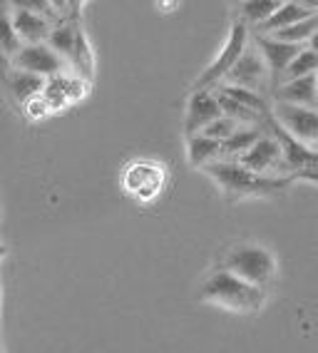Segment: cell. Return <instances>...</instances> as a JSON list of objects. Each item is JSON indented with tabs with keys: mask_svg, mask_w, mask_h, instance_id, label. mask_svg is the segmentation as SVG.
<instances>
[{
	"mask_svg": "<svg viewBox=\"0 0 318 353\" xmlns=\"http://www.w3.org/2000/svg\"><path fill=\"white\" fill-rule=\"evenodd\" d=\"M204 174L217 184L226 199H246V196H276L288 184L291 176H261L256 172L246 170L236 159H219V162L204 167Z\"/></svg>",
	"mask_w": 318,
	"mask_h": 353,
	"instance_id": "cell-1",
	"label": "cell"
},
{
	"mask_svg": "<svg viewBox=\"0 0 318 353\" xmlns=\"http://www.w3.org/2000/svg\"><path fill=\"white\" fill-rule=\"evenodd\" d=\"M199 299L206 303H214V306H222V309L239 311V314H251V311H259L266 301V291L259 289V286L246 284L244 279L234 276L231 272L219 266L217 272H211L206 276V281L199 289Z\"/></svg>",
	"mask_w": 318,
	"mask_h": 353,
	"instance_id": "cell-2",
	"label": "cell"
},
{
	"mask_svg": "<svg viewBox=\"0 0 318 353\" xmlns=\"http://www.w3.org/2000/svg\"><path fill=\"white\" fill-rule=\"evenodd\" d=\"M222 269L244 279L246 284L266 289L276 276V259L268 249L259 244H239L224 256Z\"/></svg>",
	"mask_w": 318,
	"mask_h": 353,
	"instance_id": "cell-3",
	"label": "cell"
},
{
	"mask_svg": "<svg viewBox=\"0 0 318 353\" xmlns=\"http://www.w3.org/2000/svg\"><path fill=\"white\" fill-rule=\"evenodd\" d=\"M246 48H248V28L242 18H236L234 23H231V30H229V35H226V43H224L219 57L197 77L194 90L219 88V85L229 77L231 70L236 68V63L242 60V55L246 52Z\"/></svg>",
	"mask_w": 318,
	"mask_h": 353,
	"instance_id": "cell-4",
	"label": "cell"
},
{
	"mask_svg": "<svg viewBox=\"0 0 318 353\" xmlns=\"http://www.w3.org/2000/svg\"><path fill=\"white\" fill-rule=\"evenodd\" d=\"M264 130L281 145V152H284V176L318 170V152L311 150L308 145H304V142H299L288 130H284V127L276 122L274 114L264 122Z\"/></svg>",
	"mask_w": 318,
	"mask_h": 353,
	"instance_id": "cell-5",
	"label": "cell"
},
{
	"mask_svg": "<svg viewBox=\"0 0 318 353\" xmlns=\"http://www.w3.org/2000/svg\"><path fill=\"white\" fill-rule=\"evenodd\" d=\"M222 85H234V88L251 90V92H259V95L271 92V72H268L266 60H264V55H261L256 45H248L242 60L236 63V68L231 70L229 77Z\"/></svg>",
	"mask_w": 318,
	"mask_h": 353,
	"instance_id": "cell-6",
	"label": "cell"
},
{
	"mask_svg": "<svg viewBox=\"0 0 318 353\" xmlns=\"http://www.w3.org/2000/svg\"><path fill=\"white\" fill-rule=\"evenodd\" d=\"M10 63L20 72H30V75L50 80V77H58L63 72L67 60L63 55H58L47 43H40V45H23V50Z\"/></svg>",
	"mask_w": 318,
	"mask_h": 353,
	"instance_id": "cell-7",
	"label": "cell"
},
{
	"mask_svg": "<svg viewBox=\"0 0 318 353\" xmlns=\"http://www.w3.org/2000/svg\"><path fill=\"white\" fill-rule=\"evenodd\" d=\"M254 45L261 50L264 60L268 65V72H271V95L276 92V88L281 85L286 70L291 68V63L301 55L306 45H291V43H281L276 38H268V35H256Z\"/></svg>",
	"mask_w": 318,
	"mask_h": 353,
	"instance_id": "cell-8",
	"label": "cell"
},
{
	"mask_svg": "<svg viewBox=\"0 0 318 353\" xmlns=\"http://www.w3.org/2000/svg\"><path fill=\"white\" fill-rule=\"evenodd\" d=\"M224 117L219 97L214 95V90H194L187 102V117H184V134L194 137L202 134L211 122H217Z\"/></svg>",
	"mask_w": 318,
	"mask_h": 353,
	"instance_id": "cell-9",
	"label": "cell"
},
{
	"mask_svg": "<svg viewBox=\"0 0 318 353\" xmlns=\"http://www.w3.org/2000/svg\"><path fill=\"white\" fill-rule=\"evenodd\" d=\"M236 162L244 164L246 170L256 172V174H261V176H284V152H281V145L271 134H264V137H261L244 157L236 159Z\"/></svg>",
	"mask_w": 318,
	"mask_h": 353,
	"instance_id": "cell-10",
	"label": "cell"
},
{
	"mask_svg": "<svg viewBox=\"0 0 318 353\" xmlns=\"http://www.w3.org/2000/svg\"><path fill=\"white\" fill-rule=\"evenodd\" d=\"M274 117L284 130H288L304 145L318 142V110L296 108V105H276Z\"/></svg>",
	"mask_w": 318,
	"mask_h": 353,
	"instance_id": "cell-11",
	"label": "cell"
},
{
	"mask_svg": "<svg viewBox=\"0 0 318 353\" xmlns=\"http://www.w3.org/2000/svg\"><path fill=\"white\" fill-rule=\"evenodd\" d=\"M165 182V170L154 162H134L125 172V190L140 199H152L162 190Z\"/></svg>",
	"mask_w": 318,
	"mask_h": 353,
	"instance_id": "cell-12",
	"label": "cell"
},
{
	"mask_svg": "<svg viewBox=\"0 0 318 353\" xmlns=\"http://www.w3.org/2000/svg\"><path fill=\"white\" fill-rule=\"evenodd\" d=\"M10 20H13L15 32H18L20 40H23L25 45L47 43V40H50V35H52V30H55V26L47 20V15L35 13V10H32V8H28L25 3H23L15 13H10Z\"/></svg>",
	"mask_w": 318,
	"mask_h": 353,
	"instance_id": "cell-13",
	"label": "cell"
},
{
	"mask_svg": "<svg viewBox=\"0 0 318 353\" xmlns=\"http://www.w3.org/2000/svg\"><path fill=\"white\" fill-rule=\"evenodd\" d=\"M276 105H296V108H318V80L316 75L301 77L279 85L274 92Z\"/></svg>",
	"mask_w": 318,
	"mask_h": 353,
	"instance_id": "cell-14",
	"label": "cell"
},
{
	"mask_svg": "<svg viewBox=\"0 0 318 353\" xmlns=\"http://www.w3.org/2000/svg\"><path fill=\"white\" fill-rule=\"evenodd\" d=\"M318 13V3H284L279 8V13L274 18H268L261 28H256L259 35H276V32L286 30V28L296 26L301 20L311 18Z\"/></svg>",
	"mask_w": 318,
	"mask_h": 353,
	"instance_id": "cell-15",
	"label": "cell"
},
{
	"mask_svg": "<svg viewBox=\"0 0 318 353\" xmlns=\"http://www.w3.org/2000/svg\"><path fill=\"white\" fill-rule=\"evenodd\" d=\"M222 157V142H217V139L206 137V134L187 137V159H189L191 167L204 170V167L219 162Z\"/></svg>",
	"mask_w": 318,
	"mask_h": 353,
	"instance_id": "cell-16",
	"label": "cell"
},
{
	"mask_svg": "<svg viewBox=\"0 0 318 353\" xmlns=\"http://www.w3.org/2000/svg\"><path fill=\"white\" fill-rule=\"evenodd\" d=\"M47 88V80L38 75H30V72H20V70H13L8 75V90L15 100H20V105H28L32 97H40Z\"/></svg>",
	"mask_w": 318,
	"mask_h": 353,
	"instance_id": "cell-17",
	"label": "cell"
},
{
	"mask_svg": "<svg viewBox=\"0 0 318 353\" xmlns=\"http://www.w3.org/2000/svg\"><path fill=\"white\" fill-rule=\"evenodd\" d=\"M266 134L264 127H239L226 142H222V159H239Z\"/></svg>",
	"mask_w": 318,
	"mask_h": 353,
	"instance_id": "cell-18",
	"label": "cell"
},
{
	"mask_svg": "<svg viewBox=\"0 0 318 353\" xmlns=\"http://www.w3.org/2000/svg\"><path fill=\"white\" fill-rule=\"evenodd\" d=\"M284 3H276V0H246L239 6V13H242V20L246 26L261 28L268 18H274L279 13V8Z\"/></svg>",
	"mask_w": 318,
	"mask_h": 353,
	"instance_id": "cell-19",
	"label": "cell"
},
{
	"mask_svg": "<svg viewBox=\"0 0 318 353\" xmlns=\"http://www.w3.org/2000/svg\"><path fill=\"white\" fill-rule=\"evenodd\" d=\"M80 30H83V28L77 26V23H60V26H55V30H52L47 45H50L58 55H63L65 60H70L72 52H75L77 35H80Z\"/></svg>",
	"mask_w": 318,
	"mask_h": 353,
	"instance_id": "cell-20",
	"label": "cell"
},
{
	"mask_svg": "<svg viewBox=\"0 0 318 353\" xmlns=\"http://www.w3.org/2000/svg\"><path fill=\"white\" fill-rule=\"evenodd\" d=\"M72 68H75V75L83 77V80H92V72H95V55H92V48H89V40L83 30L77 35L75 52L70 57Z\"/></svg>",
	"mask_w": 318,
	"mask_h": 353,
	"instance_id": "cell-21",
	"label": "cell"
},
{
	"mask_svg": "<svg viewBox=\"0 0 318 353\" xmlns=\"http://www.w3.org/2000/svg\"><path fill=\"white\" fill-rule=\"evenodd\" d=\"M214 92L242 102V105H246V108L256 110V112H261V114H274L271 108H268L266 95H259V92H251V90H244V88H234V85H219V88H214Z\"/></svg>",
	"mask_w": 318,
	"mask_h": 353,
	"instance_id": "cell-22",
	"label": "cell"
},
{
	"mask_svg": "<svg viewBox=\"0 0 318 353\" xmlns=\"http://www.w3.org/2000/svg\"><path fill=\"white\" fill-rule=\"evenodd\" d=\"M316 32H318V13L311 15V18L301 20L296 26L286 28V30L276 32V35H268V38H276V40H281V43H291V45H308Z\"/></svg>",
	"mask_w": 318,
	"mask_h": 353,
	"instance_id": "cell-23",
	"label": "cell"
},
{
	"mask_svg": "<svg viewBox=\"0 0 318 353\" xmlns=\"http://www.w3.org/2000/svg\"><path fill=\"white\" fill-rule=\"evenodd\" d=\"M308 75H318V55L306 45L304 50H301V55L296 57V60L291 63V68L286 70V75H284L281 85H284V82H291V80H301V77H308Z\"/></svg>",
	"mask_w": 318,
	"mask_h": 353,
	"instance_id": "cell-24",
	"label": "cell"
},
{
	"mask_svg": "<svg viewBox=\"0 0 318 353\" xmlns=\"http://www.w3.org/2000/svg\"><path fill=\"white\" fill-rule=\"evenodd\" d=\"M23 45L25 43H23L20 35L15 32V26H13V20H10V15H3V18H0V48H3L6 57L13 60V57L23 50Z\"/></svg>",
	"mask_w": 318,
	"mask_h": 353,
	"instance_id": "cell-25",
	"label": "cell"
},
{
	"mask_svg": "<svg viewBox=\"0 0 318 353\" xmlns=\"http://www.w3.org/2000/svg\"><path fill=\"white\" fill-rule=\"evenodd\" d=\"M43 97H45V102L50 105V110H60V108H65V105L70 102V100H67V92H65L63 75L50 77V80H47V88H45Z\"/></svg>",
	"mask_w": 318,
	"mask_h": 353,
	"instance_id": "cell-26",
	"label": "cell"
},
{
	"mask_svg": "<svg viewBox=\"0 0 318 353\" xmlns=\"http://www.w3.org/2000/svg\"><path fill=\"white\" fill-rule=\"evenodd\" d=\"M239 122L236 120H231V117H226V114H224V117H219L217 122H211L209 127H206V130H204L202 134H206V137H211V139H217V142H226V139L231 137V134L236 132V130H239Z\"/></svg>",
	"mask_w": 318,
	"mask_h": 353,
	"instance_id": "cell-27",
	"label": "cell"
},
{
	"mask_svg": "<svg viewBox=\"0 0 318 353\" xmlns=\"http://www.w3.org/2000/svg\"><path fill=\"white\" fill-rule=\"evenodd\" d=\"M23 110H25V114L30 117V120H38V117H45L47 112H52L50 110V105L45 102V97L40 95V97H32L28 105H23Z\"/></svg>",
	"mask_w": 318,
	"mask_h": 353,
	"instance_id": "cell-28",
	"label": "cell"
},
{
	"mask_svg": "<svg viewBox=\"0 0 318 353\" xmlns=\"http://www.w3.org/2000/svg\"><path fill=\"white\" fill-rule=\"evenodd\" d=\"M291 179H304V182L318 184V170H311V172H299V174H293Z\"/></svg>",
	"mask_w": 318,
	"mask_h": 353,
	"instance_id": "cell-29",
	"label": "cell"
},
{
	"mask_svg": "<svg viewBox=\"0 0 318 353\" xmlns=\"http://www.w3.org/2000/svg\"><path fill=\"white\" fill-rule=\"evenodd\" d=\"M308 48H311V50L318 55V32H316V35H313V38H311V43H308Z\"/></svg>",
	"mask_w": 318,
	"mask_h": 353,
	"instance_id": "cell-30",
	"label": "cell"
},
{
	"mask_svg": "<svg viewBox=\"0 0 318 353\" xmlns=\"http://www.w3.org/2000/svg\"><path fill=\"white\" fill-rule=\"evenodd\" d=\"M316 80H318V75H316Z\"/></svg>",
	"mask_w": 318,
	"mask_h": 353,
	"instance_id": "cell-31",
	"label": "cell"
}]
</instances>
